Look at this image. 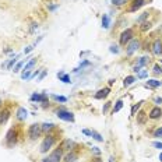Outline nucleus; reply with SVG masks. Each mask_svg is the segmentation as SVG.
Instances as JSON below:
<instances>
[{
	"instance_id": "f257e3e1",
	"label": "nucleus",
	"mask_w": 162,
	"mask_h": 162,
	"mask_svg": "<svg viewBox=\"0 0 162 162\" xmlns=\"http://www.w3.org/2000/svg\"><path fill=\"white\" fill-rule=\"evenodd\" d=\"M55 143H56V136H53V134H48V136L43 138V141H42V144H41V148H39V151H41L42 154L48 152L49 149L53 147Z\"/></svg>"
},
{
	"instance_id": "f03ea898",
	"label": "nucleus",
	"mask_w": 162,
	"mask_h": 162,
	"mask_svg": "<svg viewBox=\"0 0 162 162\" xmlns=\"http://www.w3.org/2000/svg\"><path fill=\"white\" fill-rule=\"evenodd\" d=\"M41 133H42V127H41V124H36V123L31 124L28 129V136L31 140H36L41 136Z\"/></svg>"
},
{
	"instance_id": "7ed1b4c3",
	"label": "nucleus",
	"mask_w": 162,
	"mask_h": 162,
	"mask_svg": "<svg viewBox=\"0 0 162 162\" xmlns=\"http://www.w3.org/2000/svg\"><path fill=\"white\" fill-rule=\"evenodd\" d=\"M133 36H134V32H133L131 28L124 30L123 32L120 34V45H127L130 41L133 39Z\"/></svg>"
},
{
	"instance_id": "20e7f679",
	"label": "nucleus",
	"mask_w": 162,
	"mask_h": 162,
	"mask_svg": "<svg viewBox=\"0 0 162 162\" xmlns=\"http://www.w3.org/2000/svg\"><path fill=\"white\" fill-rule=\"evenodd\" d=\"M57 117L62 119V120H66V122H74V115L71 113L70 111H66V109H59L57 112Z\"/></svg>"
},
{
	"instance_id": "39448f33",
	"label": "nucleus",
	"mask_w": 162,
	"mask_h": 162,
	"mask_svg": "<svg viewBox=\"0 0 162 162\" xmlns=\"http://www.w3.org/2000/svg\"><path fill=\"white\" fill-rule=\"evenodd\" d=\"M17 141V130L13 127V129H10L7 131V134H6V143H7V146L11 147L14 146Z\"/></svg>"
},
{
	"instance_id": "423d86ee",
	"label": "nucleus",
	"mask_w": 162,
	"mask_h": 162,
	"mask_svg": "<svg viewBox=\"0 0 162 162\" xmlns=\"http://www.w3.org/2000/svg\"><path fill=\"white\" fill-rule=\"evenodd\" d=\"M140 48V41H137V39H131L129 43H127V48H126V53H127V56H131L137 49Z\"/></svg>"
},
{
	"instance_id": "0eeeda50",
	"label": "nucleus",
	"mask_w": 162,
	"mask_h": 162,
	"mask_svg": "<svg viewBox=\"0 0 162 162\" xmlns=\"http://www.w3.org/2000/svg\"><path fill=\"white\" fill-rule=\"evenodd\" d=\"M62 152H63V149H62V147H59V148H56L53 152H50V155H49V162H60L62 161Z\"/></svg>"
},
{
	"instance_id": "6e6552de",
	"label": "nucleus",
	"mask_w": 162,
	"mask_h": 162,
	"mask_svg": "<svg viewBox=\"0 0 162 162\" xmlns=\"http://www.w3.org/2000/svg\"><path fill=\"white\" fill-rule=\"evenodd\" d=\"M148 62H149V57H147V56L140 57V59H138V62H137V65L134 66V71H136V73H140L141 67H144L146 65H148Z\"/></svg>"
},
{
	"instance_id": "1a4fd4ad",
	"label": "nucleus",
	"mask_w": 162,
	"mask_h": 162,
	"mask_svg": "<svg viewBox=\"0 0 162 162\" xmlns=\"http://www.w3.org/2000/svg\"><path fill=\"white\" fill-rule=\"evenodd\" d=\"M152 53L154 55H157V56H159L162 53V42L161 39H155L154 41V43H152Z\"/></svg>"
},
{
	"instance_id": "9d476101",
	"label": "nucleus",
	"mask_w": 162,
	"mask_h": 162,
	"mask_svg": "<svg viewBox=\"0 0 162 162\" xmlns=\"http://www.w3.org/2000/svg\"><path fill=\"white\" fill-rule=\"evenodd\" d=\"M60 147H62V149H66V151H73L76 148V143L73 140H65Z\"/></svg>"
},
{
	"instance_id": "9b49d317",
	"label": "nucleus",
	"mask_w": 162,
	"mask_h": 162,
	"mask_svg": "<svg viewBox=\"0 0 162 162\" xmlns=\"http://www.w3.org/2000/svg\"><path fill=\"white\" fill-rule=\"evenodd\" d=\"M144 4H146V0H133L131 1V6H130V11H137Z\"/></svg>"
},
{
	"instance_id": "f8f14e48",
	"label": "nucleus",
	"mask_w": 162,
	"mask_h": 162,
	"mask_svg": "<svg viewBox=\"0 0 162 162\" xmlns=\"http://www.w3.org/2000/svg\"><path fill=\"white\" fill-rule=\"evenodd\" d=\"M109 92H111V88H109V87H105V88L99 90L97 94H95V98H97V99H103V98H106L109 95Z\"/></svg>"
},
{
	"instance_id": "ddd939ff",
	"label": "nucleus",
	"mask_w": 162,
	"mask_h": 162,
	"mask_svg": "<svg viewBox=\"0 0 162 162\" xmlns=\"http://www.w3.org/2000/svg\"><path fill=\"white\" fill-rule=\"evenodd\" d=\"M161 116H162V109L159 106L151 109V112H149V119H158V117H161Z\"/></svg>"
},
{
	"instance_id": "4468645a",
	"label": "nucleus",
	"mask_w": 162,
	"mask_h": 162,
	"mask_svg": "<svg viewBox=\"0 0 162 162\" xmlns=\"http://www.w3.org/2000/svg\"><path fill=\"white\" fill-rule=\"evenodd\" d=\"M77 158H78L77 152H74V151H70L68 154H66V157L63 158V159H65V162H76V161H77Z\"/></svg>"
},
{
	"instance_id": "2eb2a0df",
	"label": "nucleus",
	"mask_w": 162,
	"mask_h": 162,
	"mask_svg": "<svg viewBox=\"0 0 162 162\" xmlns=\"http://www.w3.org/2000/svg\"><path fill=\"white\" fill-rule=\"evenodd\" d=\"M9 117H10V111H9V109H3V111L0 112V126L4 124Z\"/></svg>"
},
{
	"instance_id": "dca6fc26",
	"label": "nucleus",
	"mask_w": 162,
	"mask_h": 162,
	"mask_svg": "<svg viewBox=\"0 0 162 162\" xmlns=\"http://www.w3.org/2000/svg\"><path fill=\"white\" fill-rule=\"evenodd\" d=\"M27 116H28V112L25 108H18V111H17V119L18 120H25Z\"/></svg>"
},
{
	"instance_id": "f3484780",
	"label": "nucleus",
	"mask_w": 162,
	"mask_h": 162,
	"mask_svg": "<svg viewBox=\"0 0 162 162\" xmlns=\"http://www.w3.org/2000/svg\"><path fill=\"white\" fill-rule=\"evenodd\" d=\"M147 117H148V115H147L144 111H140L138 115H137V123H138V124H144L146 120H147Z\"/></svg>"
},
{
	"instance_id": "a211bd4d",
	"label": "nucleus",
	"mask_w": 162,
	"mask_h": 162,
	"mask_svg": "<svg viewBox=\"0 0 162 162\" xmlns=\"http://www.w3.org/2000/svg\"><path fill=\"white\" fill-rule=\"evenodd\" d=\"M57 77H59V80L66 82V84H70V82H71V81H70V76L65 74L63 71H59V73H57Z\"/></svg>"
},
{
	"instance_id": "6ab92c4d",
	"label": "nucleus",
	"mask_w": 162,
	"mask_h": 162,
	"mask_svg": "<svg viewBox=\"0 0 162 162\" xmlns=\"http://www.w3.org/2000/svg\"><path fill=\"white\" fill-rule=\"evenodd\" d=\"M109 25H111V18H109L108 14H103V16H102V27H103L105 30H108Z\"/></svg>"
},
{
	"instance_id": "aec40b11",
	"label": "nucleus",
	"mask_w": 162,
	"mask_h": 162,
	"mask_svg": "<svg viewBox=\"0 0 162 162\" xmlns=\"http://www.w3.org/2000/svg\"><path fill=\"white\" fill-rule=\"evenodd\" d=\"M162 82L158 80H148L146 84V87H149V88H158L159 85H161Z\"/></svg>"
},
{
	"instance_id": "412c9836",
	"label": "nucleus",
	"mask_w": 162,
	"mask_h": 162,
	"mask_svg": "<svg viewBox=\"0 0 162 162\" xmlns=\"http://www.w3.org/2000/svg\"><path fill=\"white\" fill-rule=\"evenodd\" d=\"M134 81H136V77H133V76H127V77L124 78V81H123V85H124V87H129V85H131Z\"/></svg>"
},
{
	"instance_id": "4be33fe9",
	"label": "nucleus",
	"mask_w": 162,
	"mask_h": 162,
	"mask_svg": "<svg viewBox=\"0 0 162 162\" xmlns=\"http://www.w3.org/2000/svg\"><path fill=\"white\" fill-rule=\"evenodd\" d=\"M35 65H36V57H34L31 62H28L27 65L24 66V71H28V70H31V68H32Z\"/></svg>"
},
{
	"instance_id": "5701e85b",
	"label": "nucleus",
	"mask_w": 162,
	"mask_h": 162,
	"mask_svg": "<svg viewBox=\"0 0 162 162\" xmlns=\"http://www.w3.org/2000/svg\"><path fill=\"white\" fill-rule=\"evenodd\" d=\"M91 137H92L94 140L99 141V143H103V138H102V136H101L98 131H95V130H92V134H91Z\"/></svg>"
},
{
	"instance_id": "b1692460",
	"label": "nucleus",
	"mask_w": 162,
	"mask_h": 162,
	"mask_svg": "<svg viewBox=\"0 0 162 162\" xmlns=\"http://www.w3.org/2000/svg\"><path fill=\"white\" fill-rule=\"evenodd\" d=\"M122 108H123V101H122V99H119V101L116 102V105H115V108H113V111H112V112L116 113V112H119Z\"/></svg>"
},
{
	"instance_id": "393cba45",
	"label": "nucleus",
	"mask_w": 162,
	"mask_h": 162,
	"mask_svg": "<svg viewBox=\"0 0 162 162\" xmlns=\"http://www.w3.org/2000/svg\"><path fill=\"white\" fill-rule=\"evenodd\" d=\"M41 127H42V131H49L55 127V124L53 123H43V124H41Z\"/></svg>"
},
{
	"instance_id": "a878e982",
	"label": "nucleus",
	"mask_w": 162,
	"mask_h": 162,
	"mask_svg": "<svg viewBox=\"0 0 162 162\" xmlns=\"http://www.w3.org/2000/svg\"><path fill=\"white\" fill-rule=\"evenodd\" d=\"M126 3H127V0H112V4L113 6H123Z\"/></svg>"
},
{
	"instance_id": "bb28decb",
	"label": "nucleus",
	"mask_w": 162,
	"mask_h": 162,
	"mask_svg": "<svg viewBox=\"0 0 162 162\" xmlns=\"http://www.w3.org/2000/svg\"><path fill=\"white\" fill-rule=\"evenodd\" d=\"M148 16H149V13H148V11H147V13H143L141 16L137 18V22H143V21H144L146 18H148Z\"/></svg>"
},
{
	"instance_id": "cd10ccee",
	"label": "nucleus",
	"mask_w": 162,
	"mask_h": 162,
	"mask_svg": "<svg viewBox=\"0 0 162 162\" xmlns=\"http://www.w3.org/2000/svg\"><path fill=\"white\" fill-rule=\"evenodd\" d=\"M151 25H152V24L148 22V21H147V22H143V25H141V31H148V30L151 28Z\"/></svg>"
},
{
	"instance_id": "c85d7f7f",
	"label": "nucleus",
	"mask_w": 162,
	"mask_h": 162,
	"mask_svg": "<svg viewBox=\"0 0 162 162\" xmlns=\"http://www.w3.org/2000/svg\"><path fill=\"white\" fill-rule=\"evenodd\" d=\"M154 137H158V138H162V127H158V129L154 131Z\"/></svg>"
},
{
	"instance_id": "c756f323",
	"label": "nucleus",
	"mask_w": 162,
	"mask_h": 162,
	"mask_svg": "<svg viewBox=\"0 0 162 162\" xmlns=\"http://www.w3.org/2000/svg\"><path fill=\"white\" fill-rule=\"evenodd\" d=\"M53 99L57 101V102H66V101H67L66 97H60V95H53Z\"/></svg>"
},
{
	"instance_id": "7c9ffc66",
	"label": "nucleus",
	"mask_w": 162,
	"mask_h": 162,
	"mask_svg": "<svg viewBox=\"0 0 162 162\" xmlns=\"http://www.w3.org/2000/svg\"><path fill=\"white\" fill-rule=\"evenodd\" d=\"M30 77H31L30 70H28V71H22V74H21V78H22V80H28Z\"/></svg>"
},
{
	"instance_id": "2f4dec72",
	"label": "nucleus",
	"mask_w": 162,
	"mask_h": 162,
	"mask_svg": "<svg viewBox=\"0 0 162 162\" xmlns=\"http://www.w3.org/2000/svg\"><path fill=\"white\" fill-rule=\"evenodd\" d=\"M154 74H162V67L158 65L154 66Z\"/></svg>"
},
{
	"instance_id": "473e14b6",
	"label": "nucleus",
	"mask_w": 162,
	"mask_h": 162,
	"mask_svg": "<svg viewBox=\"0 0 162 162\" xmlns=\"http://www.w3.org/2000/svg\"><path fill=\"white\" fill-rule=\"evenodd\" d=\"M22 66H24V62H18V63H17V65L14 66V73H17V71H20Z\"/></svg>"
},
{
	"instance_id": "72a5a7b5",
	"label": "nucleus",
	"mask_w": 162,
	"mask_h": 162,
	"mask_svg": "<svg viewBox=\"0 0 162 162\" xmlns=\"http://www.w3.org/2000/svg\"><path fill=\"white\" fill-rule=\"evenodd\" d=\"M141 103H143V102H138L137 105H134V106L131 108V115H134V113H136V111H137V109H140V106H141Z\"/></svg>"
},
{
	"instance_id": "f704fd0d",
	"label": "nucleus",
	"mask_w": 162,
	"mask_h": 162,
	"mask_svg": "<svg viewBox=\"0 0 162 162\" xmlns=\"http://www.w3.org/2000/svg\"><path fill=\"white\" fill-rule=\"evenodd\" d=\"M16 62H17V56H16V59H11V60H10V62H9V63H7V68H9V70H10V68H11V67H13V66L16 65Z\"/></svg>"
},
{
	"instance_id": "c9c22d12",
	"label": "nucleus",
	"mask_w": 162,
	"mask_h": 162,
	"mask_svg": "<svg viewBox=\"0 0 162 162\" xmlns=\"http://www.w3.org/2000/svg\"><path fill=\"white\" fill-rule=\"evenodd\" d=\"M109 50H111L112 53H119V48H117V45H111Z\"/></svg>"
},
{
	"instance_id": "e433bc0d",
	"label": "nucleus",
	"mask_w": 162,
	"mask_h": 162,
	"mask_svg": "<svg viewBox=\"0 0 162 162\" xmlns=\"http://www.w3.org/2000/svg\"><path fill=\"white\" fill-rule=\"evenodd\" d=\"M147 76H148V71H146V70H144V71H140V73H138V78H146Z\"/></svg>"
},
{
	"instance_id": "4c0bfd02",
	"label": "nucleus",
	"mask_w": 162,
	"mask_h": 162,
	"mask_svg": "<svg viewBox=\"0 0 162 162\" xmlns=\"http://www.w3.org/2000/svg\"><path fill=\"white\" fill-rule=\"evenodd\" d=\"M91 151H92L95 155H101V149H99L98 147H92V148H91Z\"/></svg>"
},
{
	"instance_id": "58836bf2",
	"label": "nucleus",
	"mask_w": 162,
	"mask_h": 162,
	"mask_svg": "<svg viewBox=\"0 0 162 162\" xmlns=\"http://www.w3.org/2000/svg\"><path fill=\"white\" fill-rule=\"evenodd\" d=\"M111 103H112V102H108V103L103 106V109H102V112H103V113H106V112H108V109L111 108Z\"/></svg>"
},
{
	"instance_id": "ea45409f",
	"label": "nucleus",
	"mask_w": 162,
	"mask_h": 162,
	"mask_svg": "<svg viewBox=\"0 0 162 162\" xmlns=\"http://www.w3.org/2000/svg\"><path fill=\"white\" fill-rule=\"evenodd\" d=\"M48 9L50 10V11H53V10L57 9V4H48Z\"/></svg>"
},
{
	"instance_id": "a19ab883",
	"label": "nucleus",
	"mask_w": 162,
	"mask_h": 162,
	"mask_svg": "<svg viewBox=\"0 0 162 162\" xmlns=\"http://www.w3.org/2000/svg\"><path fill=\"white\" fill-rule=\"evenodd\" d=\"M82 134H85V136H91V134H92V130L84 129V130H82Z\"/></svg>"
},
{
	"instance_id": "79ce46f5",
	"label": "nucleus",
	"mask_w": 162,
	"mask_h": 162,
	"mask_svg": "<svg viewBox=\"0 0 162 162\" xmlns=\"http://www.w3.org/2000/svg\"><path fill=\"white\" fill-rule=\"evenodd\" d=\"M152 146L155 147V148H158V149H162V143H158V141H155Z\"/></svg>"
},
{
	"instance_id": "37998d69",
	"label": "nucleus",
	"mask_w": 162,
	"mask_h": 162,
	"mask_svg": "<svg viewBox=\"0 0 162 162\" xmlns=\"http://www.w3.org/2000/svg\"><path fill=\"white\" fill-rule=\"evenodd\" d=\"M154 101H155V103H157V105H161V103H162V98L161 97H157Z\"/></svg>"
},
{
	"instance_id": "c03bdc74",
	"label": "nucleus",
	"mask_w": 162,
	"mask_h": 162,
	"mask_svg": "<svg viewBox=\"0 0 162 162\" xmlns=\"http://www.w3.org/2000/svg\"><path fill=\"white\" fill-rule=\"evenodd\" d=\"M46 73H48V71H46V70H45V71H42V73H41V74H39V80H42V78H43V77H45V76H46Z\"/></svg>"
},
{
	"instance_id": "a18cd8bd",
	"label": "nucleus",
	"mask_w": 162,
	"mask_h": 162,
	"mask_svg": "<svg viewBox=\"0 0 162 162\" xmlns=\"http://www.w3.org/2000/svg\"><path fill=\"white\" fill-rule=\"evenodd\" d=\"M32 49H34V46H28V48H27V49H25V50H24V53L27 55V53H30V52H31Z\"/></svg>"
},
{
	"instance_id": "49530a36",
	"label": "nucleus",
	"mask_w": 162,
	"mask_h": 162,
	"mask_svg": "<svg viewBox=\"0 0 162 162\" xmlns=\"http://www.w3.org/2000/svg\"><path fill=\"white\" fill-rule=\"evenodd\" d=\"M36 28H38V24H36V22H34V24H32V27H31V31H35Z\"/></svg>"
},
{
	"instance_id": "de8ad7c7",
	"label": "nucleus",
	"mask_w": 162,
	"mask_h": 162,
	"mask_svg": "<svg viewBox=\"0 0 162 162\" xmlns=\"http://www.w3.org/2000/svg\"><path fill=\"white\" fill-rule=\"evenodd\" d=\"M41 162H49V158L48 157H45V158H42V161Z\"/></svg>"
},
{
	"instance_id": "09e8293b",
	"label": "nucleus",
	"mask_w": 162,
	"mask_h": 162,
	"mask_svg": "<svg viewBox=\"0 0 162 162\" xmlns=\"http://www.w3.org/2000/svg\"><path fill=\"white\" fill-rule=\"evenodd\" d=\"M109 162H115V158H113V157H111V158H109Z\"/></svg>"
},
{
	"instance_id": "8fccbe9b",
	"label": "nucleus",
	"mask_w": 162,
	"mask_h": 162,
	"mask_svg": "<svg viewBox=\"0 0 162 162\" xmlns=\"http://www.w3.org/2000/svg\"><path fill=\"white\" fill-rule=\"evenodd\" d=\"M92 162H102V161H101V158H97L95 161H92Z\"/></svg>"
},
{
	"instance_id": "3c124183",
	"label": "nucleus",
	"mask_w": 162,
	"mask_h": 162,
	"mask_svg": "<svg viewBox=\"0 0 162 162\" xmlns=\"http://www.w3.org/2000/svg\"><path fill=\"white\" fill-rule=\"evenodd\" d=\"M159 161L162 162V154H159Z\"/></svg>"
},
{
	"instance_id": "603ef678",
	"label": "nucleus",
	"mask_w": 162,
	"mask_h": 162,
	"mask_svg": "<svg viewBox=\"0 0 162 162\" xmlns=\"http://www.w3.org/2000/svg\"><path fill=\"white\" fill-rule=\"evenodd\" d=\"M0 103H1V99H0Z\"/></svg>"
},
{
	"instance_id": "864d4df0",
	"label": "nucleus",
	"mask_w": 162,
	"mask_h": 162,
	"mask_svg": "<svg viewBox=\"0 0 162 162\" xmlns=\"http://www.w3.org/2000/svg\"><path fill=\"white\" fill-rule=\"evenodd\" d=\"M161 63H162V60H161Z\"/></svg>"
}]
</instances>
